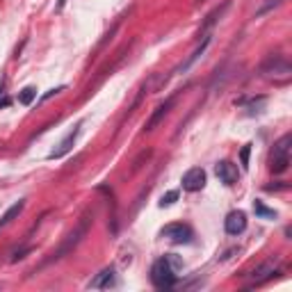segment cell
<instances>
[{
    "label": "cell",
    "instance_id": "6da1fadb",
    "mask_svg": "<svg viewBox=\"0 0 292 292\" xmlns=\"http://www.w3.org/2000/svg\"><path fill=\"white\" fill-rule=\"evenodd\" d=\"M292 135H283L281 139L274 144L272 149V158H269V167H272L274 173H283L287 169V164H290V149H292Z\"/></svg>",
    "mask_w": 292,
    "mask_h": 292
},
{
    "label": "cell",
    "instance_id": "7a4b0ae2",
    "mask_svg": "<svg viewBox=\"0 0 292 292\" xmlns=\"http://www.w3.org/2000/svg\"><path fill=\"white\" fill-rule=\"evenodd\" d=\"M151 281H153V285L160 287V290H169V287L176 285V269L169 265L167 258H160L158 263L153 265V269H151Z\"/></svg>",
    "mask_w": 292,
    "mask_h": 292
},
{
    "label": "cell",
    "instance_id": "3957f363",
    "mask_svg": "<svg viewBox=\"0 0 292 292\" xmlns=\"http://www.w3.org/2000/svg\"><path fill=\"white\" fill-rule=\"evenodd\" d=\"M260 73H263L265 78H269V80L283 82V80H287V78L292 76V66H290V62L283 59V57H269L267 62L263 64Z\"/></svg>",
    "mask_w": 292,
    "mask_h": 292
},
{
    "label": "cell",
    "instance_id": "277c9868",
    "mask_svg": "<svg viewBox=\"0 0 292 292\" xmlns=\"http://www.w3.org/2000/svg\"><path fill=\"white\" fill-rule=\"evenodd\" d=\"M89 222H91V217H89V214H85V217L80 219V224H78V226H76V231H73L71 235L66 237V242H64V244L59 246L57 251H55V253H53V258H50L48 263H53V260H59L64 253H68V251H71L73 246H76L78 242L82 240V235H85V233H87V228H89Z\"/></svg>",
    "mask_w": 292,
    "mask_h": 292
},
{
    "label": "cell",
    "instance_id": "5b68a950",
    "mask_svg": "<svg viewBox=\"0 0 292 292\" xmlns=\"http://www.w3.org/2000/svg\"><path fill=\"white\" fill-rule=\"evenodd\" d=\"M160 235L169 237V240L176 242V244H190L194 233H192V228L185 226V224H169V226H164L162 231H160Z\"/></svg>",
    "mask_w": 292,
    "mask_h": 292
},
{
    "label": "cell",
    "instance_id": "8992f818",
    "mask_svg": "<svg viewBox=\"0 0 292 292\" xmlns=\"http://www.w3.org/2000/svg\"><path fill=\"white\" fill-rule=\"evenodd\" d=\"M182 190L185 192H199L205 187V171L201 167H194L190 169V171H185V176H182Z\"/></svg>",
    "mask_w": 292,
    "mask_h": 292
},
{
    "label": "cell",
    "instance_id": "52a82bcc",
    "mask_svg": "<svg viewBox=\"0 0 292 292\" xmlns=\"http://www.w3.org/2000/svg\"><path fill=\"white\" fill-rule=\"evenodd\" d=\"M224 228H226L228 235H240L246 231V214L242 210H233L228 212V217L224 219Z\"/></svg>",
    "mask_w": 292,
    "mask_h": 292
},
{
    "label": "cell",
    "instance_id": "ba28073f",
    "mask_svg": "<svg viewBox=\"0 0 292 292\" xmlns=\"http://www.w3.org/2000/svg\"><path fill=\"white\" fill-rule=\"evenodd\" d=\"M214 173H217V178L224 182V185H235L237 182V167L233 162H228V160H222V162L214 164Z\"/></svg>",
    "mask_w": 292,
    "mask_h": 292
},
{
    "label": "cell",
    "instance_id": "9c48e42d",
    "mask_svg": "<svg viewBox=\"0 0 292 292\" xmlns=\"http://www.w3.org/2000/svg\"><path fill=\"white\" fill-rule=\"evenodd\" d=\"M173 100H176V98H167L162 105H158V107H155V112L151 114V119H149V121H146V126H144V130H146V132L155 130V126H158V123L162 121V119L169 114V110L173 107Z\"/></svg>",
    "mask_w": 292,
    "mask_h": 292
},
{
    "label": "cell",
    "instance_id": "30bf717a",
    "mask_svg": "<svg viewBox=\"0 0 292 292\" xmlns=\"http://www.w3.org/2000/svg\"><path fill=\"white\" fill-rule=\"evenodd\" d=\"M114 276H117V274H114L112 267L100 269V272L89 281V287H110V285H114Z\"/></svg>",
    "mask_w": 292,
    "mask_h": 292
},
{
    "label": "cell",
    "instance_id": "8fae6325",
    "mask_svg": "<svg viewBox=\"0 0 292 292\" xmlns=\"http://www.w3.org/2000/svg\"><path fill=\"white\" fill-rule=\"evenodd\" d=\"M274 274H276V265L274 263H265V265H260L258 269H253L251 272V283H263V281H267V278H272Z\"/></svg>",
    "mask_w": 292,
    "mask_h": 292
},
{
    "label": "cell",
    "instance_id": "7c38bea8",
    "mask_svg": "<svg viewBox=\"0 0 292 292\" xmlns=\"http://www.w3.org/2000/svg\"><path fill=\"white\" fill-rule=\"evenodd\" d=\"M208 44H210V34H205V36H203V41H201V44H199V46H196V50H194V53H192V55H190V57H187V62H185V64H182V66H180V68H178V73H185V71H187V68H190V66H192V64H194V62H196V59H199V57H201V55H203V53H205V48H208Z\"/></svg>",
    "mask_w": 292,
    "mask_h": 292
},
{
    "label": "cell",
    "instance_id": "4fadbf2b",
    "mask_svg": "<svg viewBox=\"0 0 292 292\" xmlns=\"http://www.w3.org/2000/svg\"><path fill=\"white\" fill-rule=\"evenodd\" d=\"M76 137H78V128H76L73 132H68L66 137H64L62 144H59V149H55L53 153L48 155V158H50V160H55V158H62V155H66L68 151H71V146H73V141H76Z\"/></svg>",
    "mask_w": 292,
    "mask_h": 292
},
{
    "label": "cell",
    "instance_id": "5bb4252c",
    "mask_svg": "<svg viewBox=\"0 0 292 292\" xmlns=\"http://www.w3.org/2000/svg\"><path fill=\"white\" fill-rule=\"evenodd\" d=\"M23 208H25V199H23V201H18V203H14L12 208H9L7 212L3 214V219H0V226H7V224L12 222V219H16L18 214L23 212Z\"/></svg>",
    "mask_w": 292,
    "mask_h": 292
},
{
    "label": "cell",
    "instance_id": "9a60e30c",
    "mask_svg": "<svg viewBox=\"0 0 292 292\" xmlns=\"http://www.w3.org/2000/svg\"><path fill=\"white\" fill-rule=\"evenodd\" d=\"M253 212L258 214V217H263V219H274V217H276V210L267 208L263 201H253Z\"/></svg>",
    "mask_w": 292,
    "mask_h": 292
},
{
    "label": "cell",
    "instance_id": "2e32d148",
    "mask_svg": "<svg viewBox=\"0 0 292 292\" xmlns=\"http://www.w3.org/2000/svg\"><path fill=\"white\" fill-rule=\"evenodd\" d=\"M34 98H36V89H34V87H25V89L18 94V103H21V105H30Z\"/></svg>",
    "mask_w": 292,
    "mask_h": 292
},
{
    "label": "cell",
    "instance_id": "e0dca14e",
    "mask_svg": "<svg viewBox=\"0 0 292 292\" xmlns=\"http://www.w3.org/2000/svg\"><path fill=\"white\" fill-rule=\"evenodd\" d=\"M249 153H251V144H244V146H242V153H240L242 167H244V169H249Z\"/></svg>",
    "mask_w": 292,
    "mask_h": 292
},
{
    "label": "cell",
    "instance_id": "ac0fdd59",
    "mask_svg": "<svg viewBox=\"0 0 292 292\" xmlns=\"http://www.w3.org/2000/svg\"><path fill=\"white\" fill-rule=\"evenodd\" d=\"M176 199H178V192H167V194L162 196V201H160V205H162V208L164 205H171Z\"/></svg>",
    "mask_w": 292,
    "mask_h": 292
},
{
    "label": "cell",
    "instance_id": "d6986e66",
    "mask_svg": "<svg viewBox=\"0 0 292 292\" xmlns=\"http://www.w3.org/2000/svg\"><path fill=\"white\" fill-rule=\"evenodd\" d=\"M30 246H25V249H21V251H16V253L12 256V263H16V260H21V258H25V253H30Z\"/></svg>",
    "mask_w": 292,
    "mask_h": 292
},
{
    "label": "cell",
    "instance_id": "ffe728a7",
    "mask_svg": "<svg viewBox=\"0 0 292 292\" xmlns=\"http://www.w3.org/2000/svg\"><path fill=\"white\" fill-rule=\"evenodd\" d=\"M64 89H66V87H64V85H62V87H55V89H50V91H48V94H44V98H41V100H48V98H50V96L59 94V91H64Z\"/></svg>",
    "mask_w": 292,
    "mask_h": 292
}]
</instances>
